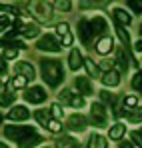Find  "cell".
<instances>
[{"label": "cell", "mask_w": 142, "mask_h": 148, "mask_svg": "<svg viewBox=\"0 0 142 148\" xmlns=\"http://www.w3.org/2000/svg\"><path fill=\"white\" fill-rule=\"evenodd\" d=\"M0 72H6V56H2V54H0Z\"/></svg>", "instance_id": "42"}, {"label": "cell", "mask_w": 142, "mask_h": 148, "mask_svg": "<svg viewBox=\"0 0 142 148\" xmlns=\"http://www.w3.org/2000/svg\"><path fill=\"white\" fill-rule=\"evenodd\" d=\"M14 96L16 94H12V92H0V106H10L14 102Z\"/></svg>", "instance_id": "24"}, {"label": "cell", "mask_w": 142, "mask_h": 148, "mask_svg": "<svg viewBox=\"0 0 142 148\" xmlns=\"http://www.w3.org/2000/svg\"><path fill=\"white\" fill-rule=\"evenodd\" d=\"M0 122H2V114H0Z\"/></svg>", "instance_id": "48"}, {"label": "cell", "mask_w": 142, "mask_h": 148, "mask_svg": "<svg viewBox=\"0 0 142 148\" xmlns=\"http://www.w3.org/2000/svg\"><path fill=\"white\" fill-rule=\"evenodd\" d=\"M56 30H58V34H60V36H64V34L68 32V24H66V22H60V24L56 26Z\"/></svg>", "instance_id": "40"}, {"label": "cell", "mask_w": 142, "mask_h": 148, "mask_svg": "<svg viewBox=\"0 0 142 148\" xmlns=\"http://www.w3.org/2000/svg\"><path fill=\"white\" fill-rule=\"evenodd\" d=\"M110 50H112V38L110 36H104L96 42V52L98 54H108Z\"/></svg>", "instance_id": "15"}, {"label": "cell", "mask_w": 142, "mask_h": 148, "mask_svg": "<svg viewBox=\"0 0 142 148\" xmlns=\"http://www.w3.org/2000/svg\"><path fill=\"white\" fill-rule=\"evenodd\" d=\"M100 68H104V70L114 68V60H102V62H100Z\"/></svg>", "instance_id": "41"}, {"label": "cell", "mask_w": 142, "mask_h": 148, "mask_svg": "<svg viewBox=\"0 0 142 148\" xmlns=\"http://www.w3.org/2000/svg\"><path fill=\"white\" fill-rule=\"evenodd\" d=\"M100 98H102V102H106V104H112V102H114V94H110V92H106V90H102V92H100Z\"/></svg>", "instance_id": "34"}, {"label": "cell", "mask_w": 142, "mask_h": 148, "mask_svg": "<svg viewBox=\"0 0 142 148\" xmlns=\"http://www.w3.org/2000/svg\"><path fill=\"white\" fill-rule=\"evenodd\" d=\"M16 72L18 74H22V76H26V78H30V80H34V68L28 64V62H18L16 64Z\"/></svg>", "instance_id": "18"}, {"label": "cell", "mask_w": 142, "mask_h": 148, "mask_svg": "<svg viewBox=\"0 0 142 148\" xmlns=\"http://www.w3.org/2000/svg\"><path fill=\"white\" fill-rule=\"evenodd\" d=\"M112 14H114V20H116L120 26H128L130 22H132L130 14H126L122 8H114V10H112Z\"/></svg>", "instance_id": "16"}, {"label": "cell", "mask_w": 142, "mask_h": 148, "mask_svg": "<svg viewBox=\"0 0 142 148\" xmlns=\"http://www.w3.org/2000/svg\"><path fill=\"white\" fill-rule=\"evenodd\" d=\"M76 88H78V94H82V96L92 94V84H90V80L86 76H78L76 78Z\"/></svg>", "instance_id": "11"}, {"label": "cell", "mask_w": 142, "mask_h": 148, "mask_svg": "<svg viewBox=\"0 0 142 148\" xmlns=\"http://www.w3.org/2000/svg\"><path fill=\"white\" fill-rule=\"evenodd\" d=\"M136 104H138V98L136 96H126L124 98V106H128V108H134Z\"/></svg>", "instance_id": "36"}, {"label": "cell", "mask_w": 142, "mask_h": 148, "mask_svg": "<svg viewBox=\"0 0 142 148\" xmlns=\"http://www.w3.org/2000/svg\"><path fill=\"white\" fill-rule=\"evenodd\" d=\"M130 140H132L136 146L142 148V134H140V132H132V134H130Z\"/></svg>", "instance_id": "37"}, {"label": "cell", "mask_w": 142, "mask_h": 148, "mask_svg": "<svg viewBox=\"0 0 142 148\" xmlns=\"http://www.w3.org/2000/svg\"><path fill=\"white\" fill-rule=\"evenodd\" d=\"M140 34H142V26H140Z\"/></svg>", "instance_id": "49"}, {"label": "cell", "mask_w": 142, "mask_h": 148, "mask_svg": "<svg viewBox=\"0 0 142 148\" xmlns=\"http://www.w3.org/2000/svg\"><path fill=\"white\" fill-rule=\"evenodd\" d=\"M78 34H80V40L84 44H90V36H92V28L88 20H80L78 22Z\"/></svg>", "instance_id": "9"}, {"label": "cell", "mask_w": 142, "mask_h": 148, "mask_svg": "<svg viewBox=\"0 0 142 148\" xmlns=\"http://www.w3.org/2000/svg\"><path fill=\"white\" fill-rule=\"evenodd\" d=\"M50 114H52L56 120H60V118H62V108H60L58 104H52V106H50Z\"/></svg>", "instance_id": "30"}, {"label": "cell", "mask_w": 142, "mask_h": 148, "mask_svg": "<svg viewBox=\"0 0 142 148\" xmlns=\"http://www.w3.org/2000/svg\"><path fill=\"white\" fill-rule=\"evenodd\" d=\"M136 50H138V52H142V38L136 42Z\"/></svg>", "instance_id": "45"}, {"label": "cell", "mask_w": 142, "mask_h": 148, "mask_svg": "<svg viewBox=\"0 0 142 148\" xmlns=\"http://www.w3.org/2000/svg\"><path fill=\"white\" fill-rule=\"evenodd\" d=\"M116 32H118V36H120V40H122V44H124V46H128V44H130V36H128V32L124 30V26L118 24Z\"/></svg>", "instance_id": "26"}, {"label": "cell", "mask_w": 142, "mask_h": 148, "mask_svg": "<svg viewBox=\"0 0 142 148\" xmlns=\"http://www.w3.org/2000/svg\"><path fill=\"white\" fill-rule=\"evenodd\" d=\"M0 148H8V146H6V144H4V142H0Z\"/></svg>", "instance_id": "47"}, {"label": "cell", "mask_w": 142, "mask_h": 148, "mask_svg": "<svg viewBox=\"0 0 142 148\" xmlns=\"http://www.w3.org/2000/svg\"><path fill=\"white\" fill-rule=\"evenodd\" d=\"M84 66H86V70H88L90 76H96V74H98V68L94 66V62H92L90 58H86V60H84Z\"/></svg>", "instance_id": "29"}, {"label": "cell", "mask_w": 142, "mask_h": 148, "mask_svg": "<svg viewBox=\"0 0 142 148\" xmlns=\"http://www.w3.org/2000/svg\"><path fill=\"white\" fill-rule=\"evenodd\" d=\"M32 12L36 14L38 20H44V22H48V20L52 18V8H50V4L44 2V0L34 2V4H32Z\"/></svg>", "instance_id": "4"}, {"label": "cell", "mask_w": 142, "mask_h": 148, "mask_svg": "<svg viewBox=\"0 0 142 148\" xmlns=\"http://www.w3.org/2000/svg\"><path fill=\"white\" fill-rule=\"evenodd\" d=\"M62 44H64V46H70V44H72V36L68 34V32L64 34V40H62Z\"/></svg>", "instance_id": "43"}, {"label": "cell", "mask_w": 142, "mask_h": 148, "mask_svg": "<svg viewBox=\"0 0 142 148\" xmlns=\"http://www.w3.org/2000/svg\"><path fill=\"white\" fill-rule=\"evenodd\" d=\"M8 28H10V18L8 16H0V34L6 32Z\"/></svg>", "instance_id": "31"}, {"label": "cell", "mask_w": 142, "mask_h": 148, "mask_svg": "<svg viewBox=\"0 0 142 148\" xmlns=\"http://www.w3.org/2000/svg\"><path fill=\"white\" fill-rule=\"evenodd\" d=\"M90 122L94 124V126H98V128L106 126L108 114H106V110H104L102 104H92V108H90Z\"/></svg>", "instance_id": "3"}, {"label": "cell", "mask_w": 142, "mask_h": 148, "mask_svg": "<svg viewBox=\"0 0 142 148\" xmlns=\"http://www.w3.org/2000/svg\"><path fill=\"white\" fill-rule=\"evenodd\" d=\"M40 68H42V78L48 86L56 88L62 80H64V70L60 66L58 60H42L40 62Z\"/></svg>", "instance_id": "1"}, {"label": "cell", "mask_w": 142, "mask_h": 148, "mask_svg": "<svg viewBox=\"0 0 142 148\" xmlns=\"http://www.w3.org/2000/svg\"><path fill=\"white\" fill-rule=\"evenodd\" d=\"M4 56L6 58H16L18 56V48H12V44H8L6 50H4Z\"/></svg>", "instance_id": "33"}, {"label": "cell", "mask_w": 142, "mask_h": 148, "mask_svg": "<svg viewBox=\"0 0 142 148\" xmlns=\"http://www.w3.org/2000/svg\"><path fill=\"white\" fill-rule=\"evenodd\" d=\"M26 80H28L26 76H22V74H18L16 78H12V82H10V84H12L14 88H24V86H26Z\"/></svg>", "instance_id": "27"}, {"label": "cell", "mask_w": 142, "mask_h": 148, "mask_svg": "<svg viewBox=\"0 0 142 148\" xmlns=\"http://www.w3.org/2000/svg\"><path fill=\"white\" fill-rule=\"evenodd\" d=\"M40 142H42V136H38V134L32 132V134H28L26 138H22V140L18 142V146L20 148H34V146H38Z\"/></svg>", "instance_id": "13"}, {"label": "cell", "mask_w": 142, "mask_h": 148, "mask_svg": "<svg viewBox=\"0 0 142 148\" xmlns=\"http://www.w3.org/2000/svg\"><path fill=\"white\" fill-rule=\"evenodd\" d=\"M94 2H96V4H98V2H102V0H86L84 4H94Z\"/></svg>", "instance_id": "46"}, {"label": "cell", "mask_w": 142, "mask_h": 148, "mask_svg": "<svg viewBox=\"0 0 142 148\" xmlns=\"http://www.w3.org/2000/svg\"><path fill=\"white\" fill-rule=\"evenodd\" d=\"M90 28H92V34H102V32L108 28V24H106V20H104L102 16H96L94 20L90 22Z\"/></svg>", "instance_id": "19"}, {"label": "cell", "mask_w": 142, "mask_h": 148, "mask_svg": "<svg viewBox=\"0 0 142 148\" xmlns=\"http://www.w3.org/2000/svg\"><path fill=\"white\" fill-rule=\"evenodd\" d=\"M48 128H50L52 132H60V128H62V126H60V122L54 118V120H48Z\"/></svg>", "instance_id": "38"}, {"label": "cell", "mask_w": 142, "mask_h": 148, "mask_svg": "<svg viewBox=\"0 0 142 148\" xmlns=\"http://www.w3.org/2000/svg\"><path fill=\"white\" fill-rule=\"evenodd\" d=\"M32 132H34V128H32V126H6V130H4L6 138L16 140V142H20L22 138H26V136H28V134H32Z\"/></svg>", "instance_id": "2"}, {"label": "cell", "mask_w": 142, "mask_h": 148, "mask_svg": "<svg viewBox=\"0 0 142 148\" xmlns=\"http://www.w3.org/2000/svg\"><path fill=\"white\" fill-rule=\"evenodd\" d=\"M128 120L130 122H142V108L134 106L132 110H128Z\"/></svg>", "instance_id": "22"}, {"label": "cell", "mask_w": 142, "mask_h": 148, "mask_svg": "<svg viewBox=\"0 0 142 148\" xmlns=\"http://www.w3.org/2000/svg\"><path fill=\"white\" fill-rule=\"evenodd\" d=\"M106 138L100 136V134H92L90 136V142H88V148H106Z\"/></svg>", "instance_id": "20"}, {"label": "cell", "mask_w": 142, "mask_h": 148, "mask_svg": "<svg viewBox=\"0 0 142 148\" xmlns=\"http://www.w3.org/2000/svg\"><path fill=\"white\" fill-rule=\"evenodd\" d=\"M0 12H8V14H18V10L14 6H6V4H0Z\"/></svg>", "instance_id": "39"}, {"label": "cell", "mask_w": 142, "mask_h": 148, "mask_svg": "<svg viewBox=\"0 0 142 148\" xmlns=\"http://www.w3.org/2000/svg\"><path fill=\"white\" fill-rule=\"evenodd\" d=\"M120 148H132V142H120Z\"/></svg>", "instance_id": "44"}, {"label": "cell", "mask_w": 142, "mask_h": 148, "mask_svg": "<svg viewBox=\"0 0 142 148\" xmlns=\"http://www.w3.org/2000/svg\"><path fill=\"white\" fill-rule=\"evenodd\" d=\"M56 146L58 148H78V142L74 138H70V136H62V138L56 140Z\"/></svg>", "instance_id": "21"}, {"label": "cell", "mask_w": 142, "mask_h": 148, "mask_svg": "<svg viewBox=\"0 0 142 148\" xmlns=\"http://www.w3.org/2000/svg\"><path fill=\"white\" fill-rule=\"evenodd\" d=\"M68 128L74 130V132H82L86 128V118L80 116V114H72L70 118H68Z\"/></svg>", "instance_id": "10"}, {"label": "cell", "mask_w": 142, "mask_h": 148, "mask_svg": "<svg viewBox=\"0 0 142 148\" xmlns=\"http://www.w3.org/2000/svg\"><path fill=\"white\" fill-rule=\"evenodd\" d=\"M40 50H46V52H58L60 50V44L56 42V38L54 36H50V34H46V36H42L40 40H38V44H36Z\"/></svg>", "instance_id": "7"}, {"label": "cell", "mask_w": 142, "mask_h": 148, "mask_svg": "<svg viewBox=\"0 0 142 148\" xmlns=\"http://www.w3.org/2000/svg\"><path fill=\"white\" fill-rule=\"evenodd\" d=\"M82 64H84V60H82V54H80L78 50H72L70 56H68V66H70L72 70H78Z\"/></svg>", "instance_id": "17"}, {"label": "cell", "mask_w": 142, "mask_h": 148, "mask_svg": "<svg viewBox=\"0 0 142 148\" xmlns=\"http://www.w3.org/2000/svg\"><path fill=\"white\" fill-rule=\"evenodd\" d=\"M132 86H134L136 90H142V70L136 72V76L132 78Z\"/></svg>", "instance_id": "32"}, {"label": "cell", "mask_w": 142, "mask_h": 148, "mask_svg": "<svg viewBox=\"0 0 142 148\" xmlns=\"http://www.w3.org/2000/svg\"><path fill=\"white\" fill-rule=\"evenodd\" d=\"M24 98H26V102H30V104H40V102L46 100V92H44V88H40V86H32V88L24 94Z\"/></svg>", "instance_id": "6"}, {"label": "cell", "mask_w": 142, "mask_h": 148, "mask_svg": "<svg viewBox=\"0 0 142 148\" xmlns=\"http://www.w3.org/2000/svg\"><path fill=\"white\" fill-rule=\"evenodd\" d=\"M58 96H60V100H62L64 104H70V106H74V108H82V106H84V98L78 96V94H74L72 90H68V88L62 90Z\"/></svg>", "instance_id": "5"}, {"label": "cell", "mask_w": 142, "mask_h": 148, "mask_svg": "<svg viewBox=\"0 0 142 148\" xmlns=\"http://www.w3.org/2000/svg\"><path fill=\"white\" fill-rule=\"evenodd\" d=\"M124 130H126L124 124H114V126L110 128V138H112V140H120L122 134H124Z\"/></svg>", "instance_id": "23"}, {"label": "cell", "mask_w": 142, "mask_h": 148, "mask_svg": "<svg viewBox=\"0 0 142 148\" xmlns=\"http://www.w3.org/2000/svg\"><path fill=\"white\" fill-rule=\"evenodd\" d=\"M36 120L42 124V126H48V120H50V114L46 110H36Z\"/></svg>", "instance_id": "25"}, {"label": "cell", "mask_w": 142, "mask_h": 148, "mask_svg": "<svg viewBox=\"0 0 142 148\" xmlns=\"http://www.w3.org/2000/svg\"><path fill=\"white\" fill-rule=\"evenodd\" d=\"M102 82H104L106 86H118V84H120V74L116 72L114 68H110V70H106V72H104Z\"/></svg>", "instance_id": "14"}, {"label": "cell", "mask_w": 142, "mask_h": 148, "mask_svg": "<svg viewBox=\"0 0 142 148\" xmlns=\"http://www.w3.org/2000/svg\"><path fill=\"white\" fill-rule=\"evenodd\" d=\"M128 6L134 12H142V0H128Z\"/></svg>", "instance_id": "35"}, {"label": "cell", "mask_w": 142, "mask_h": 148, "mask_svg": "<svg viewBox=\"0 0 142 148\" xmlns=\"http://www.w3.org/2000/svg\"><path fill=\"white\" fill-rule=\"evenodd\" d=\"M140 134H142V132H140Z\"/></svg>", "instance_id": "51"}, {"label": "cell", "mask_w": 142, "mask_h": 148, "mask_svg": "<svg viewBox=\"0 0 142 148\" xmlns=\"http://www.w3.org/2000/svg\"><path fill=\"white\" fill-rule=\"evenodd\" d=\"M14 28L18 30V32H22L26 38H34V36H38L40 34V28L36 24H22L20 20H16L14 22Z\"/></svg>", "instance_id": "8"}, {"label": "cell", "mask_w": 142, "mask_h": 148, "mask_svg": "<svg viewBox=\"0 0 142 148\" xmlns=\"http://www.w3.org/2000/svg\"><path fill=\"white\" fill-rule=\"evenodd\" d=\"M28 116H30V110H28L26 106H14V108L8 112V118L14 120V122H16V120H26Z\"/></svg>", "instance_id": "12"}, {"label": "cell", "mask_w": 142, "mask_h": 148, "mask_svg": "<svg viewBox=\"0 0 142 148\" xmlns=\"http://www.w3.org/2000/svg\"><path fill=\"white\" fill-rule=\"evenodd\" d=\"M0 86H2V82H0Z\"/></svg>", "instance_id": "50"}, {"label": "cell", "mask_w": 142, "mask_h": 148, "mask_svg": "<svg viewBox=\"0 0 142 148\" xmlns=\"http://www.w3.org/2000/svg\"><path fill=\"white\" fill-rule=\"evenodd\" d=\"M56 8L58 10H64V12H68L72 8V0H56Z\"/></svg>", "instance_id": "28"}]
</instances>
